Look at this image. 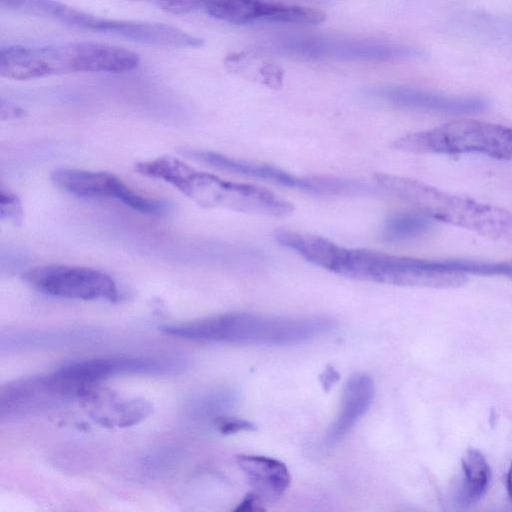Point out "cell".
<instances>
[{
	"mask_svg": "<svg viewBox=\"0 0 512 512\" xmlns=\"http://www.w3.org/2000/svg\"><path fill=\"white\" fill-rule=\"evenodd\" d=\"M179 189L191 201L206 208H223L281 218L294 211L291 202L268 189L224 180L194 167L184 171Z\"/></svg>",
	"mask_w": 512,
	"mask_h": 512,
	"instance_id": "cell-6",
	"label": "cell"
},
{
	"mask_svg": "<svg viewBox=\"0 0 512 512\" xmlns=\"http://www.w3.org/2000/svg\"><path fill=\"white\" fill-rule=\"evenodd\" d=\"M506 489H507L508 496L512 500V462L510 464V467L508 469L507 476H506Z\"/></svg>",
	"mask_w": 512,
	"mask_h": 512,
	"instance_id": "cell-26",
	"label": "cell"
},
{
	"mask_svg": "<svg viewBox=\"0 0 512 512\" xmlns=\"http://www.w3.org/2000/svg\"><path fill=\"white\" fill-rule=\"evenodd\" d=\"M260 20L276 23L317 25L325 20V14L317 9L264 2Z\"/></svg>",
	"mask_w": 512,
	"mask_h": 512,
	"instance_id": "cell-20",
	"label": "cell"
},
{
	"mask_svg": "<svg viewBox=\"0 0 512 512\" xmlns=\"http://www.w3.org/2000/svg\"><path fill=\"white\" fill-rule=\"evenodd\" d=\"M464 473V486L461 499L470 504L478 501L486 493L491 478V470L483 454L473 448L467 449L461 458Z\"/></svg>",
	"mask_w": 512,
	"mask_h": 512,
	"instance_id": "cell-18",
	"label": "cell"
},
{
	"mask_svg": "<svg viewBox=\"0 0 512 512\" xmlns=\"http://www.w3.org/2000/svg\"><path fill=\"white\" fill-rule=\"evenodd\" d=\"M25 282L41 293L85 301L118 299V287L107 273L83 266L50 264L28 269Z\"/></svg>",
	"mask_w": 512,
	"mask_h": 512,
	"instance_id": "cell-9",
	"label": "cell"
},
{
	"mask_svg": "<svg viewBox=\"0 0 512 512\" xmlns=\"http://www.w3.org/2000/svg\"><path fill=\"white\" fill-rule=\"evenodd\" d=\"M23 208L19 198L9 190L1 189L0 192V218L14 224L21 222Z\"/></svg>",
	"mask_w": 512,
	"mask_h": 512,
	"instance_id": "cell-21",
	"label": "cell"
},
{
	"mask_svg": "<svg viewBox=\"0 0 512 512\" xmlns=\"http://www.w3.org/2000/svg\"><path fill=\"white\" fill-rule=\"evenodd\" d=\"M504 271L502 261L422 259L344 247L333 273L390 285L450 288L464 284L468 274L501 276Z\"/></svg>",
	"mask_w": 512,
	"mask_h": 512,
	"instance_id": "cell-1",
	"label": "cell"
},
{
	"mask_svg": "<svg viewBox=\"0 0 512 512\" xmlns=\"http://www.w3.org/2000/svg\"><path fill=\"white\" fill-rule=\"evenodd\" d=\"M145 3L172 14H187L197 11L194 0H124Z\"/></svg>",
	"mask_w": 512,
	"mask_h": 512,
	"instance_id": "cell-22",
	"label": "cell"
},
{
	"mask_svg": "<svg viewBox=\"0 0 512 512\" xmlns=\"http://www.w3.org/2000/svg\"><path fill=\"white\" fill-rule=\"evenodd\" d=\"M434 220L425 214L412 210L390 216L383 224V237L391 242L407 241L426 234Z\"/></svg>",
	"mask_w": 512,
	"mask_h": 512,
	"instance_id": "cell-19",
	"label": "cell"
},
{
	"mask_svg": "<svg viewBox=\"0 0 512 512\" xmlns=\"http://www.w3.org/2000/svg\"><path fill=\"white\" fill-rule=\"evenodd\" d=\"M334 326L332 319L318 316H262L234 312L169 323L161 330L193 341L285 346L314 339L328 333Z\"/></svg>",
	"mask_w": 512,
	"mask_h": 512,
	"instance_id": "cell-2",
	"label": "cell"
},
{
	"mask_svg": "<svg viewBox=\"0 0 512 512\" xmlns=\"http://www.w3.org/2000/svg\"><path fill=\"white\" fill-rule=\"evenodd\" d=\"M182 154L218 170L268 181L313 195L362 196L376 192V188L358 180L326 175L297 176L271 164L233 158L207 150L185 149Z\"/></svg>",
	"mask_w": 512,
	"mask_h": 512,
	"instance_id": "cell-7",
	"label": "cell"
},
{
	"mask_svg": "<svg viewBox=\"0 0 512 512\" xmlns=\"http://www.w3.org/2000/svg\"><path fill=\"white\" fill-rule=\"evenodd\" d=\"M274 52L305 59L345 61H388L415 58L414 48L377 40L341 39L317 36L284 37L270 43Z\"/></svg>",
	"mask_w": 512,
	"mask_h": 512,
	"instance_id": "cell-8",
	"label": "cell"
},
{
	"mask_svg": "<svg viewBox=\"0 0 512 512\" xmlns=\"http://www.w3.org/2000/svg\"><path fill=\"white\" fill-rule=\"evenodd\" d=\"M374 94L404 109L443 115H470L487 109L488 101L480 96L447 95L408 86H389Z\"/></svg>",
	"mask_w": 512,
	"mask_h": 512,
	"instance_id": "cell-12",
	"label": "cell"
},
{
	"mask_svg": "<svg viewBox=\"0 0 512 512\" xmlns=\"http://www.w3.org/2000/svg\"><path fill=\"white\" fill-rule=\"evenodd\" d=\"M264 502L253 492L247 494L235 511L258 512L264 510Z\"/></svg>",
	"mask_w": 512,
	"mask_h": 512,
	"instance_id": "cell-24",
	"label": "cell"
},
{
	"mask_svg": "<svg viewBox=\"0 0 512 512\" xmlns=\"http://www.w3.org/2000/svg\"><path fill=\"white\" fill-rule=\"evenodd\" d=\"M137 53L96 42L52 46H12L0 51V74L14 80H31L78 72L125 73L137 69Z\"/></svg>",
	"mask_w": 512,
	"mask_h": 512,
	"instance_id": "cell-3",
	"label": "cell"
},
{
	"mask_svg": "<svg viewBox=\"0 0 512 512\" xmlns=\"http://www.w3.org/2000/svg\"><path fill=\"white\" fill-rule=\"evenodd\" d=\"M374 396L372 378L356 373L344 385L339 413L328 431L326 443L334 445L341 441L369 409Z\"/></svg>",
	"mask_w": 512,
	"mask_h": 512,
	"instance_id": "cell-16",
	"label": "cell"
},
{
	"mask_svg": "<svg viewBox=\"0 0 512 512\" xmlns=\"http://www.w3.org/2000/svg\"><path fill=\"white\" fill-rule=\"evenodd\" d=\"M159 368L156 361L149 359L110 357L73 362L53 374L64 383L82 391L114 376L152 373Z\"/></svg>",
	"mask_w": 512,
	"mask_h": 512,
	"instance_id": "cell-14",
	"label": "cell"
},
{
	"mask_svg": "<svg viewBox=\"0 0 512 512\" xmlns=\"http://www.w3.org/2000/svg\"><path fill=\"white\" fill-rule=\"evenodd\" d=\"M236 462L248 483L264 503L277 501L290 484V474L281 461L261 455H238Z\"/></svg>",
	"mask_w": 512,
	"mask_h": 512,
	"instance_id": "cell-15",
	"label": "cell"
},
{
	"mask_svg": "<svg viewBox=\"0 0 512 512\" xmlns=\"http://www.w3.org/2000/svg\"><path fill=\"white\" fill-rule=\"evenodd\" d=\"M321 378L324 386L331 385L338 379V373L334 369L329 368Z\"/></svg>",
	"mask_w": 512,
	"mask_h": 512,
	"instance_id": "cell-25",
	"label": "cell"
},
{
	"mask_svg": "<svg viewBox=\"0 0 512 512\" xmlns=\"http://www.w3.org/2000/svg\"><path fill=\"white\" fill-rule=\"evenodd\" d=\"M376 186L434 221L474 231L512 245V213L500 207L442 191L418 180L377 173Z\"/></svg>",
	"mask_w": 512,
	"mask_h": 512,
	"instance_id": "cell-4",
	"label": "cell"
},
{
	"mask_svg": "<svg viewBox=\"0 0 512 512\" xmlns=\"http://www.w3.org/2000/svg\"><path fill=\"white\" fill-rule=\"evenodd\" d=\"M87 30L154 46L184 48L203 45L202 39L162 23L108 19L92 15L87 23Z\"/></svg>",
	"mask_w": 512,
	"mask_h": 512,
	"instance_id": "cell-13",
	"label": "cell"
},
{
	"mask_svg": "<svg viewBox=\"0 0 512 512\" xmlns=\"http://www.w3.org/2000/svg\"><path fill=\"white\" fill-rule=\"evenodd\" d=\"M80 392L54 374L9 383L1 390V418L17 419L71 400Z\"/></svg>",
	"mask_w": 512,
	"mask_h": 512,
	"instance_id": "cell-11",
	"label": "cell"
},
{
	"mask_svg": "<svg viewBox=\"0 0 512 512\" xmlns=\"http://www.w3.org/2000/svg\"><path fill=\"white\" fill-rule=\"evenodd\" d=\"M214 423L217 429L226 435L256 430L252 422L231 416H219L214 420Z\"/></svg>",
	"mask_w": 512,
	"mask_h": 512,
	"instance_id": "cell-23",
	"label": "cell"
},
{
	"mask_svg": "<svg viewBox=\"0 0 512 512\" xmlns=\"http://www.w3.org/2000/svg\"><path fill=\"white\" fill-rule=\"evenodd\" d=\"M50 177L57 187L77 197L116 199L150 215H161L166 210L165 203L138 194L110 172L57 168Z\"/></svg>",
	"mask_w": 512,
	"mask_h": 512,
	"instance_id": "cell-10",
	"label": "cell"
},
{
	"mask_svg": "<svg viewBox=\"0 0 512 512\" xmlns=\"http://www.w3.org/2000/svg\"><path fill=\"white\" fill-rule=\"evenodd\" d=\"M197 10L232 24L260 20L264 2L260 0H194Z\"/></svg>",
	"mask_w": 512,
	"mask_h": 512,
	"instance_id": "cell-17",
	"label": "cell"
},
{
	"mask_svg": "<svg viewBox=\"0 0 512 512\" xmlns=\"http://www.w3.org/2000/svg\"><path fill=\"white\" fill-rule=\"evenodd\" d=\"M392 148L414 154H480L499 160H512V127L460 119L441 126L405 134Z\"/></svg>",
	"mask_w": 512,
	"mask_h": 512,
	"instance_id": "cell-5",
	"label": "cell"
}]
</instances>
